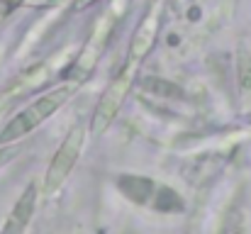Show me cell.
Here are the masks:
<instances>
[{
	"mask_svg": "<svg viewBox=\"0 0 251 234\" xmlns=\"http://www.w3.org/2000/svg\"><path fill=\"white\" fill-rule=\"evenodd\" d=\"M112 15H105L100 22H98V27L93 29V37H90V42H88V47H85L83 56L78 59V64H76V69H74V80H83L93 69H95V61H98V56H100V52H102V47H105V42H107V34H110V29H112Z\"/></svg>",
	"mask_w": 251,
	"mask_h": 234,
	"instance_id": "6",
	"label": "cell"
},
{
	"mask_svg": "<svg viewBox=\"0 0 251 234\" xmlns=\"http://www.w3.org/2000/svg\"><path fill=\"white\" fill-rule=\"evenodd\" d=\"M134 76H137V61L129 59V64L110 80V85L100 95V103H98V107L93 112V120H90V132L95 137L107 132V127L115 122V117H117V112H120V107H122V103H125L132 83H134Z\"/></svg>",
	"mask_w": 251,
	"mask_h": 234,
	"instance_id": "2",
	"label": "cell"
},
{
	"mask_svg": "<svg viewBox=\"0 0 251 234\" xmlns=\"http://www.w3.org/2000/svg\"><path fill=\"white\" fill-rule=\"evenodd\" d=\"M232 7H234V0H222V15L225 17L232 15Z\"/></svg>",
	"mask_w": 251,
	"mask_h": 234,
	"instance_id": "11",
	"label": "cell"
},
{
	"mask_svg": "<svg viewBox=\"0 0 251 234\" xmlns=\"http://www.w3.org/2000/svg\"><path fill=\"white\" fill-rule=\"evenodd\" d=\"M159 27H161V0H154L151 7L147 10L144 20L139 22L134 37H132V44H129V59L132 61H142L149 56V52L154 49L156 44V37H159Z\"/></svg>",
	"mask_w": 251,
	"mask_h": 234,
	"instance_id": "4",
	"label": "cell"
},
{
	"mask_svg": "<svg viewBox=\"0 0 251 234\" xmlns=\"http://www.w3.org/2000/svg\"><path fill=\"white\" fill-rule=\"evenodd\" d=\"M117 188L120 193L137 203V205H149L156 210V203H159V193H161V183L147 178V176H134V173H125L117 178Z\"/></svg>",
	"mask_w": 251,
	"mask_h": 234,
	"instance_id": "5",
	"label": "cell"
},
{
	"mask_svg": "<svg viewBox=\"0 0 251 234\" xmlns=\"http://www.w3.org/2000/svg\"><path fill=\"white\" fill-rule=\"evenodd\" d=\"M34 205H37V183H29L27 190L17 198L12 212L7 215L5 225H2V232L5 234H15V232H22L27 230L32 215H34Z\"/></svg>",
	"mask_w": 251,
	"mask_h": 234,
	"instance_id": "7",
	"label": "cell"
},
{
	"mask_svg": "<svg viewBox=\"0 0 251 234\" xmlns=\"http://www.w3.org/2000/svg\"><path fill=\"white\" fill-rule=\"evenodd\" d=\"M90 2H93V0H74L71 7H74V10H83V7H88Z\"/></svg>",
	"mask_w": 251,
	"mask_h": 234,
	"instance_id": "12",
	"label": "cell"
},
{
	"mask_svg": "<svg viewBox=\"0 0 251 234\" xmlns=\"http://www.w3.org/2000/svg\"><path fill=\"white\" fill-rule=\"evenodd\" d=\"M142 90L151 93L156 98H166V100H178L183 98V88L168 78H156V76H144L142 78Z\"/></svg>",
	"mask_w": 251,
	"mask_h": 234,
	"instance_id": "8",
	"label": "cell"
},
{
	"mask_svg": "<svg viewBox=\"0 0 251 234\" xmlns=\"http://www.w3.org/2000/svg\"><path fill=\"white\" fill-rule=\"evenodd\" d=\"M83 147H85V130L81 125H76L66 134V139L61 142V147L51 156V163H49L47 178H44V190L47 193H54V190H59L66 183V178L74 171V166H76L78 156L83 152Z\"/></svg>",
	"mask_w": 251,
	"mask_h": 234,
	"instance_id": "3",
	"label": "cell"
},
{
	"mask_svg": "<svg viewBox=\"0 0 251 234\" xmlns=\"http://www.w3.org/2000/svg\"><path fill=\"white\" fill-rule=\"evenodd\" d=\"M17 152H20V147H15V144H2V147H0V168H2L5 163H10Z\"/></svg>",
	"mask_w": 251,
	"mask_h": 234,
	"instance_id": "10",
	"label": "cell"
},
{
	"mask_svg": "<svg viewBox=\"0 0 251 234\" xmlns=\"http://www.w3.org/2000/svg\"><path fill=\"white\" fill-rule=\"evenodd\" d=\"M74 85H61V88H54L44 95H39L32 105H27L25 110H20L0 132V144H12L22 137H27L34 127H39L44 120H49L71 95H74Z\"/></svg>",
	"mask_w": 251,
	"mask_h": 234,
	"instance_id": "1",
	"label": "cell"
},
{
	"mask_svg": "<svg viewBox=\"0 0 251 234\" xmlns=\"http://www.w3.org/2000/svg\"><path fill=\"white\" fill-rule=\"evenodd\" d=\"M237 85L242 103L251 107V54L247 49H239L237 54Z\"/></svg>",
	"mask_w": 251,
	"mask_h": 234,
	"instance_id": "9",
	"label": "cell"
}]
</instances>
